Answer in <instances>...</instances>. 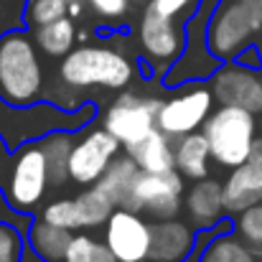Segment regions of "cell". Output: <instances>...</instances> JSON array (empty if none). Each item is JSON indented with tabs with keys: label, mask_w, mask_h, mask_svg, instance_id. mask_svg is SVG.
<instances>
[{
	"label": "cell",
	"mask_w": 262,
	"mask_h": 262,
	"mask_svg": "<svg viewBox=\"0 0 262 262\" xmlns=\"http://www.w3.org/2000/svg\"><path fill=\"white\" fill-rule=\"evenodd\" d=\"M46 99V77L36 41L23 31L0 36V102L5 107H31Z\"/></svg>",
	"instance_id": "cell-1"
},
{
	"label": "cell",
	"mask_w": 262,
	"mask_h": 262,
	"mask_svg": "<svg viewBox=\"0 0 262 262\" xmlns=\"http://www.w3.org/2000/svg\"><path fill=\"white\" fill-rule=\"evenodd\" d=\"M138 69L133 59L112 46L72 49L59 64V82L69 89H127Z\"/></svg>",
	"instance_id": "cell-2"
},
{
	"label": "cell",
	"mask_w": 262,
	"mask_h": 262,
	"mask_svg": "<svg viewBox=\"0 0 262 262\" xmlns=\"http://www.w3.org/2000/svg\"><path fill=\"white\" fill-rule=\"evenodd\" d=\"M94 112L97 107L92 102H84L77 112H67L54 102H36L31 107H5L0 102V135L5 145L15 150L56 130L77 133L94 117Z\"/></svg>",
	"instance_id": "cell-3"
},
{
	"label": "cell",
	"mask_w": 262,
	"mask_h": 262,
	"mask_svg": "<svg viewBox=\"0 0 262 262\" xmlns=\"http://www.w3.org/2000/svg\"><path fill=\"white\" fill-rule=\"evenodd\" d=\"M201 133L209 140L211 158L224 168H237L247 163L250 150L257 140V120L250 110L219 104V110H214L204 122Z\"/></svg>",
	"instance_id": "cell-4"
},
{
	"label": "cell",
	"mask_w": 262,
	"mask_h": 262,
	"mask_svg": "<svg viewBox=\"0 0 262 262\" xmlns=\"http://www.w3.org/2000/svg\"><path fill=\"white\" fill-rule=\"evenodd\" d=\"M262 31V0H232L216 8L206 28V46L219 61H234V56L252 43Z\"/></svg>",
	"instance_id": "cell-5"
},
{
	"label": "cell",
	"mask_w": 262,
	"mask_h": 262,
	"mask_svg": "<svg viewBox=\"0 0 262 262\" xmlns=\"http://www.w3.org/2000/svg\"><path fill=\"white\" fill-rule=\"evenodd\" d=\"M214 94L211 87L193 82V84H181L176 92L161 102L158 110V130L168 135L171 140L186 138L191 133H199L209 115L214 112Z\"/></svg>",
	"instance_id": "cell-6"
},
{
	"label": "cell",
	"mask_w": 262,
	"mask_h": 262,
	"mask_svg": "<svg viewBox=\"0 0 262 262\" xmlns=\"http://www.w3.org/2000/svg\"><path fill=\"white\" fill-rule=\"evenodd\" d=\"M158 97L153 94H138V92H122L117 99L104 110L102 127L112 133L122 148H130L140 143L148 133L158 127V110H161Z\"/></svg>",
	"instance_id": "cell-7"
},
{
	"label": "cell",
	"mask_w": 262,
	"mask_h": 262,
	"mask_svg": "<svg viewBox=\"0 0 262 262\" xmlns=\"http://www.w3.org/2000/svg\"><path fill=\"white\" fill-rule=\"evenodd\" d=\"M51 181H49V168L46 158L38 148V143H26L13 150L10 171L5 181V196L8 201L18 209L31 214L46 196Z\"/></svg>",
	"instance_id": "cell-8"
},
{
	"label": "cell",
	"mask_w": 262,
	"mask_h": 262,
	"mask_svg": "<svg viewBox=\"0 0 262 262\" xmlns=\"http://www.w3.org/2000/svg\"><path fill=\"white\" fill-rule=\"evenodd\" d=\"M138 38H140V49L148 56L153 72L163 79L168 74V69L181 59L183 49H186V31L183 26L176 20L173 15H163L158 13L153 5L145 8L140 28H138Z\"/></svg>",
	"instance_id": "cell-9"
},
{
	"label": "cell",
	"mask_w": 262,
	"mask_h": 262,
	"mask_svg": "<svg viewBox=\"0 0 262 262\" xmlns=\"http://www.w3.org/2000/svg\"><path fill=\"white\" fill-rule=\"evenodd\" d=\"M125 209L145 214L156 222L176 219L183 209V176L178 171H168V173L140 171Z\"/></svg>",
	"instance_id": "cell-10"
},
{
	"label": "cell",
	"mask_w": 262,
	"mask_h": 262,
	"mask_svg": "<svg viewBox=\"0 0 262 262\" xmlns=\"http://www.w3.org/2000/svg\"><path fill=\"white\" fill-rule=\"evenodd\" d=\"M120 140L104 127L79 133L74 138L72 158H69V181L79 186H94L110 163L120 156Z\"/></svg>",
	"instance_id": "cell-11"
},
{
	"label": "cell",
	"mask_w": 262,
	"mask_h": 262,
	"mask_svg": "<svg viewBox=\"0 0 262 262\" xmlns=\"http://www.w3.org/2000/svg\"><path fill=\"white\" fill-rule=\"evenodd\" d=\"M153 222L130 209H115L104 224V245L117 262H145L150 257Z\"/></svg>",
	"instance_id": "cell-12"
},
{
	"label": "cell",
	"mask_w": 262,
	"mask_h": 262,
	"mask_svg": "<svg viewBox=\"0 0 262 262\" xmlns=\"http://www.w3.org/2000/svg\"><path fill=\"white\" fill-rule=\"evenodd\" d=\"M211 94L219 104L242 107L250 112H262V74L237 61H222L211 74Z\"/></svg>",
	"instance_id": "cell-13"
},
{
	"label": "cell",
	"mask_w": 262,
	"mask_h": 262,
	"mask_svg": "<svg viewBox=\"0 0 262 262\" xmlns=\"http://www.w3.org/2000/svg\"><path fill=\"white\" fill-rule=\"evenodd\" d=\"M196 252V227L181 219L153 222L148 262H181Z\"/></svg>",
	"instance_id": "cell-14"
},
{
	"label": "cell",
	"mask_w": 262,
	"mask_h": 262,
	"mask_svg": "<svg viewBox=\"0 0 262 262\" xmlns=\"http://www.w3.org/2000/svg\"><path fill=\"white\" fill-rule=\"evenodd\" d=\"M183 206H186L188 222H191L196 229H209V227L219 224L222 216L227 214V211H224V191H222V183L214 181V178H209V176L201 178V181H193V186L186 191Z\"/></svg>",
	"instance_id": "cell-15"
},
{
	"label": "cell",
	"mask_w": 262,
	"mask_h": 262,
	"mask_svg": "<svg viewBox=\"0 0 262 262\" xmlns=\"http://www.w3.org/2000/svg\"><path fill=\"white\" fill-rule=\"evenodd\" d=\"M222 191H224V211L239 216L242 211L262 201V168L252 163L232 168V173L222 183Z\"/></svg>",
	"instance_id": "cell-16"
},
{
	"label": "cell",
	"mask_w": 262,
	"mask_h": 262,
	"mask_svg": "<svg viewBox=\"0 0 262 262\" xmlns=\"http://www.w3.org/2000/svg\"><path fill=\"white\" fill-rule=\"evenodd\" d=\"M127 156L138 163L140 171L145 173H168L176 171V143L163 135L158 127L153 133H148L140 143L125 148Z\"/></svg>",
	"instance_id": "cell-17"
},
{
	"label": "cell",
	"mask_w": 262,
	"mask_h": 262,
	"mask_svg": "<svg viewBox=\"0 0 262 262\" xmlns=\"http://www.w3.org/2000/svg\"><path fill=\"white\" fill-rule=\"evenodd\" d=\"M140 173L138 163L125 153V156H117L110 168L102 173V178L94 183L117 209H125L127 201H130V193H133V186H135V178Z\"/></svg>",
	"instance_id": "cell-18"
},
{
	"label": "cell",
	"mask_w": 262,
	"mask_h": 262,
	"mask_svg": "<svg viewBox=\"0 0 262 262\" xmlns=\"http://www.w3.org/2000/svg\"><path fill=\"white\" fill-rule=\"evenodd\" d=\"M209 161H211V148L201 130L176 140V171L183 178H191V181L206 178Z\"/></svg>",
	"instance_id": "cell-19"
},
{
	"label": "cell",
	"mask_w": 262,
	"mask_h": 262,
	"mask_svg": "<svg viewBox=\"0 0 262 262\" xmlns=\"http://www.w3.org/2000/svg\"><path fill=\"white\" fill-rule=\"evenodd\" d=\"M38 148L46 158L51 186L67 183L69 181V158H72V148H74V133H69V130L49 133L46 138L38 140Z\"/></svg>",
	"instance_id": "cell-20"
},
{
	"label": "cell",
	"mask_w": 262,
	"mask_h": 262,
	"mask_svg": "<svg viewBox=\"0 0 262 262\" xmlns=\"http://www.w3.org/2000/svg\"><path fill=\"white\" fill-rule=\"evenodd\" d=\"M72 232L69 229H61V227H54L49 224L46 219H33L28 234H26V242L49 262H64V255H67V247L72 242Z\"/></svg>",
	"instance_id": "cell-21"
},
{
	"label": "cell",
	"mask_w": 262,
	"mask_h": 262,
	"mask_svg": "<svg viewBox=\"0 0 262 262\" xmlns=\"http://www.w3.org/2000/svg\"><path fill=\"white\" fill-rule=\"evenodd\" d=\"M33 41H36L38 51H43L46 56L64 59V56L74 49V41H77L74 20H72L69 15H64V18L54 20V23L36 26V31H33Z\"/></svg>",
	"instance_id": "cell-22"
},
{
	"label": "cell",
	"mask_w": 262,
	"mask_h": 262,
	"mask_svg": "<svg viewBox=\"0 0 262 262\" xmlns=\"http://www.w3.org/2000/svg\"><path fill=\"white\" fill-rule=\"evenodd\" d=\"M199 262H257V255L232 232L214 237L201 252Z\"/></svg>",
	"instance_id": "cell-23"
},
{
	"label": "cell",
	"mask_w": 262,
	"mask_h": 262,
	"mask_svg": "<svg viewBox=\"0 0 262 262\" xmlns=\"http://www.w3.org/2000/svg\"><path fill=\"white\" fill-rule=\"evenodd\" d=\"M77 201V211H79V222L82 229H94V227H104L107 219L112 216V211L117 209L97 186L84 188L79 196H74Z\"/></svg>",
	"instance_id": "cell-24"
},
{
	"label": "cell",
	"mask_w": 262,
	"mask_h": 262,
	"mask_svg": "<svg viewBox=\"0 0 262 262\" xmlns=\"http://www.w3.org/2000/svg\"><path fill=\"white\" fill-rule=\"evenodd\" d=\"M234 232L257 257H262V201L257 206H252V209H247V211H242L237 216Z\"/></svg>",
	"instance_id": "cell-25"
},
{
	"label": "cell",
	"mask_w": 262,
	"mask_h": 262,
	"mask_svg": "<svg viewBox=\"0 0 262 262\" xmlns=\"http://www.w3.org/2000/svg\"><path fill=\"white\" fill-rule=\"evenodd\" d=\"M41 219H46L49 224L54 227H61V229H82V222H79V211H77V201L74 199H59V201H51L43 211H41Z\"/></svg>",
	"instance_id": "cell-26"
},
{
	"label": "cell",
	"mask_w": 262,
	"mask_h": 262,
	"mask_svg": "<svg viewBox=\"0 0 262 262\" xmlns=\"http://www.w3.org/2000/svg\"><path fill=\"white\" fill-rule=\"evenodd\" d=\"M64 15H69V0H31L26 8V18L33 28L54 23Z\"/></svg>",
	"instance_id": "cell-27"
},
{
	"label": "cell",
	"mask_w": 262,
	"mask_h": 262,
	"mask_svg": "<svg viewBox=\"0 0 262 262\" xmlns=\"http://www.w3.org/2000/svg\"><path fill=\"white\" fill-rule=\"evenodd\" d=\"M23 245H26L23 234L15 227L0 222V262H18Z\"/></svg>",
	"instance_id": "cell-28"
},
{
	"label": "cell",
	"mask_w": 262,
	"mask_h": 262,
	"mask_svg": "<svg viewBox=\"0 0 262 262\" xmlns=\"http://www.w3.org/2000/svg\"><path fill=\"white\" fill-rule=\"evenodd\" d=\"M0 222H3V224L15 227L23 237L28 234V229H31V224H33V219H31L26 211H18V209L8 201V196H5V191H3V188H0Z\"/></svg>",
	"instance_id": "cell-29"
},
{
	"label": "cell",
	"mask_w": 262,
	"mask_h": 262,
	"mask_svg": "<svg viewBox=\"0 0 262 262\" xmlns=\"http://www.w3.org/2000/svg\"><path fill=\"white\" fill-rule=\"evenodd\" d=\"M94 245H97V239H92L89 234H74L69 247H67L64 262H92Z\"/></svg>",
	"instance_id": "cell-30"
},
{
	"label": "cell",
	"mask_w": 262,
	"mask_h": 262,
	"mask_svg": "<svg viewBox=\"0 0 262 262\" xmlns=\"http://www.w3.org/2000/svg\"><path fill=\"white\" fill-rule=\"evenodd\" d=\"M102 20H120L130 10V0H84Z\"/></svg>",
	"instance_id": "cell-31"
},
{
	"label": "cell",
	"mask_w": 262,
	"mask_h": 262,
	"mask_svg": "<svg viewBox=\"0 0 262 262\" xmlns=\"http://www.w3.org/2000/svg\"><path fill=\"white\" fill-rule=\"evenodd\" d=\"M158 13H163V15H173V18H178L188 5H191V0H153L150 3Z\"/></svg>",
	"instance_id": "cell-32"
},
{
	"label": "cell",
	"mask_w": 262,
	"mask_h": 262,
	"mask_svg": "<svg viewBox=\"0 0 262 262\" xmlns=\"http://www.w3.org/2000/svg\"><path fill=\"white\" fill-rule=\"evenodd\" d=\"M234 61L237 64H242V67H247V69H255V72H260L262 69V56H260V51L250 43L247 49H242L237 56H234Z\"/></svg>",
	"instance_id": "cell-33"
},
{
	"label": "cell",
	"mask_w": 262,
	"mask_h": 262,
	"mask_svg": "<svg viewBox=\"0 0 262 262\" xmlns=\"http://www.w3.org/2000/svg\"><path fill=\"white\" fill-rule=\"evenodd\" d=\"M92 262H117V257L112 255V250L104 245V242H97L94 245V257Z\"/></svg>",
	"instance_id": "cell-34"
},
{
	"label": "cell",
	"mask_w": 262,
	"mask_h": 262,
	"mask_svg": "<svg viewBox=\"0 0 262 262\" xmlns=\"http://www.w3.org/2000/svg\"><path fill=\"white\" fill-rule=\"evenodd\" d=\"M18 262H49V260H43V257H41V255H38V252H36V250H33L28 242H26V245H23V250H20V257H18Z\"/></svg>",
	"instance_id": "cell-35"
},
{
	"label": "cell",
	"mask_w": 262,
	"mask_h": 262,
	"mask_svg": "<svg viewBox=\"0 0 262 262\" xmlns=\"http://www.w3.org/2000/svg\"><path fill=\"white\" fill-rule=\"evenodd\" d=\"M247 163H252V166L262 168V138H257V140H255V145H252V150H250Z\"/></svg>",
	"instance_id": "cell-36"
},
{
	"label": "cell",
	"mask_w": 262,
	"mask_h": 262,
	"mask_svg": "<svg viewBox=\"0 0 262 262\" xmlns=\"http://www.w3.org/2000/svg\"><path fill=\"white\" fill-rule=\"evenodd\" d=\"M181 262H199V252H193L191 257H186V260H181Z\"/></svg>",
	"instance_id": "cell-37"
},
{
	"label": "cell",
	"mask_w": 262,
	"mask_h": 262,
	"mask_svg": "<svg viewBox=\"0 0 262 262\" xmlns=\"http://www.w3.org/2000/svg\"><path fill=\"white\" fill-rule=\"evenodd\" d=\"M260 133H262V117H260Z\"/></svg>",
	"instance_id": "cell-38"
},
{
	"label": "cell",
	"mask_w": 262,
	"mask_h": 262,
	"mask_svg": "<svg viewBox=\"0 0 262 262\" xmlns=\"http://www.w3.org/2000/svg\"><path fill=\"white\" fill-rule=\"evenodd\" d=\"M0 158H3V148H0Z\"/></svg>",
	"instance_id": "cell-39"
},
{
	"label": "cell",
	"mask_w": 262,
	"mask_h": 262,
	"mask_svg": "<svg viewBox=\"0 0 262 262\" xmlns=\"http://www.w3.org/2000/svg\"><path fill=\"white\" fill-rule=\"evenodd\" d=\"M145 262H148V260H145Z\"/></svg>",
	"instance_id": "cell-40"
}]
</instances>
